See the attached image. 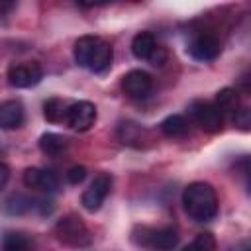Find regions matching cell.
Returning a JSON list of instances; mask_svg holds the SVG:
<instances>
[{
  "label": "cell",
  "mask_w": 251,
  "mask_h": 251,
  "mask_svg": "<svg viewBox=\"0 0 251 251\" xmlns=\"http://www.w3.org/2000/svg\"><path fill=\"white\" fill-rule=\"evenodd\" d=\"M184 212L196 222H208L218 214V196L208 182H192L182 192Z\"/></svg>",
  "instance_id": "6da1fadb"
},
{
  "label": "cell",
  "mask_w": 251,
  "mask_h": 251,
  "mask_svg": "<svg viewBox=\"0 0 251 251\" xmlns=\"http://www.w3.org/2000/svg\"><path fill=\"white\" fill-rule=\"evenodd\" d=\"M112 45L96 35H82L75 43V61L92 71V73H102L112 65Z\"/></svg>",
  "instance_id": "7a4b0ae2"
},
{
  "label": "cell",
  "mask_w": 251,
  "mask_h": 251,
  "mask_svg": "<svg viewBox=\"0 0 251 251\" xmlns=\"http://www.w3.org/2000/svg\"><path fill=\"white\" fill-rule=\"evenodd\" d=\"M55 235L61 243H65L69 247H86L92 239L84 222L78 216H73V214H69V216H65L57 222Z\"/></svg>",
  "instance_id": "3957f363"
},
{
  "label": "cell",
  "mask_w": 251,
  "mask_h": 251,
  "mask_svg": "<svg viewBox=\"0 0 251 251\" xmlns=\"http://www.w3.org/2000/svg\"><path fill=\"white\" fill-rule=\"evenodd\" d=\"M188 114L190 118L200 126V129L208 131V133H216L222 129L224 124V116L220 114V110L212 104V102H204V100H194L188 106Z\"/></svg>",
  "instance_id": "277c9868"
},
{
  "label": "cell",
  "mask_w": 251,
  "mask_h": 251,
  "mask_svg": "<svg viewBox=\"0 0 251 251\" xmlns=\"http://www.w3.org/2000/svg\"><path fill=\"white\" fill-rule=\"evenodd\" d=\"M141 237H135V241L151 251H171L178 243V233L173 227H161V229H149L141 227Z\"/></svg>",
  "instance_id": "5b68a950"
},
{
  "label": "cell",
  "mask_w": 251,
  "mask_h": 251,
  "mask_svg": "<svg viewBox=\"0 0 251 251\" xmlns=\"http://www.w3.org/2000/svg\"><path fill=\"white\" fill-rule=\"evenodd\" d=\"M110 188H112V176H110L108 173L96 175L94 180L90 182V186H88V188L84 190V194H82V206H84L88 212H96V210L104 204L106 196L110 194Z\"/></svg>",
  "instance_id": "8992f818"
},
{
  "label": "cell",
  "mask_w": 251,
  "mask_h": 251,
  "mask_svg": "<svg viewBox=\"0 0 251 251\" xmlns=\"http://www.w3.org/2000/svg\"><path fill=\"white\" fill-rule=\"evenodd\" d=\"M43 76V71L39 67V63H18V65H12L8 69V82L16 88H29V86H35Z\"/></svg>",
  "instance_id": "52a82bcc"
},
{
  "label": "cell",
  "mask_w": 251,
  "mask_h": 251,
  "mask_svg": "<svg viewBox=\"0 0 251 251\" xmlns=\"http://www.w3.org/2000/svg\"><path fill=\"white\" fill-rule=\"evenodd\" d=\"M96 122V106L92 102L80 100L69 106V114H67V124L76 129V131H86L94 126Z\"/></svg>",
  "instance_id": "ba28073f"
},
{
  "label": "cell",
  "mask_w": 251,
  "mask_h": 251,
  "mask_svg": "<svg viewBox=\"0 0 251 251\" xmlns=\"http://www.w3.org/2000/svg\"><path fill=\"white\" fill-rule=\"evenodd\" d=\"M222 51V43L216 35L212 33H202L196 35L190 43H188V53L196 59V61H212L220 55Z\"/></svg>",
  "instance_id": "9c48e42d"
},
{
  "label": "cell",
  "mask_w": 251,
  "mask_h": 251,
  "mask_svg": "<svg viewBox=\"0 0 251 251\" xmlns=\"http://www.w3.org/2000/svg\"><path fill=\"white\" fill-rule=\"evenodd\" d=\"M122 88L129 98H145L153 88V78L145 71H129L122 78Z\"/></svg>",
  "instance_id": "30bf717a"
},
{
  "label": "cell",
  "mask_w": 251,
  "mask_h": 251,
  "mask_svg": "<svg viewBox=\"0 0 251 251\" xmlns=\"http://www.w3.org/2000/svg\"><path fill=\"white\" fill-rule=\"evenodd\" d=\"M24 184L27 188H37V190H45V192H53L59 188V178L55 173L45 171V169H37V167H29L24 173Z\"/></svg>",
  "instance_id": "8fae6325"
},
{
  "label": "cell",
  "mask_w": 251,
  "mask_h": 251,
  "mask_svg": "<svg viewBox=\"0 0 251 251\" xmlns=\"http://www.w3.org/2000/svg\"><path fill=\"white\" fill-rule=\"evenodd\" d=\"M24 122V106L18 100H8L0 106V127L14 129L20 127Z\"/></svg>",
  "instance_id": "7c38bea8"
},
{
  "label": "cell",
  "mask_w": 251,
  "mask_h": 251,
  "mask_svg": "<svg viewBox=\"0 0 251 251\" xmlns=\"http://www.w3.org/2000/svg\"><path fill=\"white\" fill-rule=\"evenodd\" d=\"M155 47H157V41H155L153 33H149V31H141L131 39V53L135 59L147 61L151 57V53L155 51Z\"/></svg>",
  "instance_id": "4fadbf2b"
},
{
  "label": "cell",
  "mask_w": 251,
  "mask_h": 251,
  "mask_svg": "<svg viewBox=\"0 0 251 251\" xmlns=\"http://www.w3.org/2000/svg\"><path fill=\"white\" fill-rule=\"evenodd\" d=\"M214 106L220 110V114H222L224 118H226V116L233 118L235 112L239 110V96H237V90H233V88H224V90H220L218 96H216V104H214Z\"/></svg>",
  "instance_id": "5bb4252c"
},
{
  "label": "cell",
  "mask_w": 251,
  "mask_h": 251,
  "mask_svg": "<svg viewBox=\"0 0 251 251\" xmlns=\"http://www.w3.org/2000/svg\"><path fill=\"white\" fill-rule=\"evenodd\" d=\"M69 102L61 100V98H51L43 104V116L53 122V124H59V122H67V114H69Z\"/></svg>",
  "instance_id": "9a60e30c"
},
{
  "label": "cell",
  "mask_w": 251,
  "mask_h": 251,
  "mask_svg": "<svg viewBox=\"0 0 251 251\" xmlns=\"http://www.w3.org/2000/svg\"><path fill=\"white\" fill-rule=\"evenodd\" d=\"M39 149L49 157H57L67 149V137L59 133H43L39 137Z\"/></svg>",
  "instance_id": "2e32d148"
},
{
  "label": "cell",
  "mask_w": 251,
  "mask_h": 251,
  "mask_svg": "<svg viewBox=\"0 0 251 251\" xmlns=\"http://www.w3.org/2000/svg\"><path fill=\"white\" fill-rule=\"evenodd\" d=\"M161 131L167 135V137H182V135H186V131H188V122H186V118L184 116H178V114H173V116H169V118H165L163 122H161Z\"/></svg>",
  "instance_id": "e0dca14e"
},
{
  "label": "cell",
  "mask_w": 251,
  "mask_h": 251,
  "mask_svg": "<svg viewBox=\"0 0 251 251\" xmlns=\"http://www.w3.org/2000/svg\"><path fill=\"white\" fill-rule=\"evenodd\" d=\"M2 251H31V241L20 231H8L2 237Z\"/></svg>",
  "instance_id": "ac0fdd59"
},
{
  "label": "cell",
  "mask_w": 251,
  "mask_h": 251,
  "mask_svg": "<svg viewBox=\"0 0 251 251\" xmlns=\"http://www.w3.org/2000/svg\"><path fill=\"white\" fill-rule=\"evenodd\" d=\"M2 208H4V212L10 214V216H20V214L27 212L29 208H33V204H31L29 198H25V196H22V194H12V196L2 204Z\"/></svg>",
  "instance_id": "d6986e66"
},
{
  "label": "cell",
  "mask_w": 251,
  "mask_h": 251,
  "mask_svg": "<svg viewBox=\"0 0 251 251\" xmlns=\"http://www.w3.org/2000/svg\"><path fill=\"white\" fill-rule=\"evenodd\" d=\"M118 135L124 143H129V145H135V141H141V135H143V129L137 126V124H131V122H124L120 124L118 127Z\"/></svg>",
  "instance_id": "ffe728a7"
},
{
  "label": "cell",
  "mask_w": 251,
  "mask_h": 251,
  "mask_svg": "<svg viewBox=\"0 0 251 251\" xmlns=\"http://www.w3.org/2000/svg\"><path fill=\"white\" fill-rule=\"evenodd\" d=\"M192 243H194L200 251H216V239H214L212 233H198Z\"/></svg>",
  "instance_id": "44dd1931"
},
{
  "label": "cell",
  "mask_w": 251,
  "mask_h": 251,
  "mask_svg": "<svg viewBox=\"0 0 251 251\" xmlns=\"http://www.w3.org/2000/svg\"><path fill=\"white\" fill-rule=\"evenodd\" d=\"M231 120L235 122V126H239L241 129H245V131H247V129H249V126H251V112H249L247 108H239Z\"/></svg>",
  "instance_id": "7402d4cb"
},
{
  "label": "cell",
  "mask_w": 251,
  "mask_h": 251,
  "mask_svg": "<svg viewBox=\"0 0 251 251\" xmlns=\"http://www.w3.org/2000/svg\"><path fill=\"white\" fill-rule=\"evenodd\" d=\"M67 178L71 184H78L86 178V169L84 167H73L69 173H67Z\"/></svg>",
  "instance_id": "603a6c76"
},
{
  "label": "cell",
  "mask_w": 251,
  "mask_h": 251,
  "mask_svg": "<svg viewBox=\"0 0 251 251\" xmlns=\"http://www.w3.org/2000/svg\"><path fill=\"white\" fill-rule=\"evenodd\" d=\"M147 61H149L151 65H155V67H161V65L167 61V51H165L161 45H157V47H155V51L151 53V57H149Z\"/></svg>",
  "instance_id": "cb8c5ba5"
},
{
  "label": "cell",
  "mask_w": 251,
  "mask_h": 251,
  "mask_svg": "<svg viewBox=\"0 0 251 251\" xmlns=\"http://www.w3.org/2000/svg\"><path fill=\"white\" fill-rule=\"evenodd\" d=\"M8 178H10V169L4 163H0V190L8 184Z\"/></svg>",
  "instance_id": "d4e9b609"
},
{
  "label": "cell",
  "mask_w": 251,
  "mask_h": 251,
  "mask_svg": "<svg viewBox=\"0 0 251 251\" xmlns=\"http://www.w3.org/2000/svg\"><path fill=\"white\" fill-rule=\"evenodd\" d=\"M182 251H200V249H198V247H196L194 243H190V245H186V247H184Z\"/></svg>",
  "instance_id": "484cf974"
},
{
  "label": "cell",
  "mask_w": 251,
  "mask_h": 251,
  "mask_svg": "<svg viewBox=\"0 0 251 251\" xmlns=\"http://www.w3.org/2000/svg\"><path fill=\"white\" fill-rule=\"evenodd\" d=\"M243 251H247V247H245V249H243Z\"/></svg>",
  "instance_id": "4316f807"
}]
</instances>
